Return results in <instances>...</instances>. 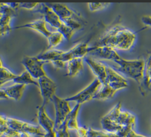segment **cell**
<instances>
[{"instance_id": "6da1fadb", "label": "cell", "mask_w": 151, "mask_h": 137, "mask_svg": "<svg viewBox=\"0 0 151 137\" xmlns=\"http://www.w3.org/2000/svg\"><path fill=\"white\" fill-rule=\"evenodd\" d=\"M136 38L133 31L117 25L110 28L94 45H105L114 50L128 51L133 47Z\"/></svg>"}, {"instance_id": "7a4b0ae2", "label": "cell", "mask_w": 151, "mask_h": 137, "mask_svg": "<svg viewBox=\"0 0 151 137\" xmlns=\"http://www.w3.org/2000/svg\"><path fill=\"white\" fill-rule=\"evenodd\" d=\"M118 67L117 70L142 85L144 80L145 61L143 59L126 60L122 57L114 61Z\"/></svg>"}, {"instance_id": "3957f363", "label": "cell", "mask_w": 151, "mask_h": 137, "mask_svg": "<svg viewBox=\"0 0 151 137\" xmlns=\"http://www.w3.org/2000/svg\"><path fill=\"white\" fill-rule=\"evenodd\" d=\"M58 15L61 20L74 31L83 27V19L80 14L61 3H46Z\"/></svg>"}, {"instance_id": "277c9868", "label": "cell", "mask_w": 151, "mask_h": 137, "mask_svg": "<svg viewBox=\"0 0 151 137\" xmlns=\"http://www.w3.org/2000/svg\"><path fill=\"white\" fill-rule=\"evenodd\" d=\"M101 85V82L97 79H96L90 84L77 94L65 99L69 102H74L76 104L82 105L94 99L95 95L100 89Z\"/></svg>"}, {"instance_id": "5b68a950", "label": "cell", "mask_w": 151, "mask_h": 137, "mask_svg": "<svg viewBox=\"0 0 151 137\" xmlns=\"http://www.w3.org/2000/svg\"><path fill=\"white\" fill-rule=\"evenodd\" d=\"M121 102L117 103L100 120V123L103 131L109 132H117L123 127L118 123V118L122 110Z\"/></svg>"}, {"instance_id": "8992f818", "label": "cell", "mask_w": 151, "mask_h": 137, "mask_svg": "<svg viewBox=\"0 0 151 137\" xmlns=\"http://www.w3.org/2000/svg\"><path fill=\"white\" fill-rule=\"evenodd\" d=\"M8 126L18 132L28 133L31 136L41 137L46 133L41 131L39 126L14 118L8 117Z\"/></svg>"}, {"instance_id": "52a82bcc", "label": "cell", "mask_w": 151, "mask_h": 137, "mask_svg": "<svg viewBox=\"0 0 151 137\" xmlns=\"http://www.w3.org/2000/svg\"><path fill=\"white\" fill-rule=\"evenodd\" d=\"M55 109V128L60 126L67 119L69 114L71 113V108L70 102L65 99H63L55 95L52 101Z\"/></svg>"}, {"instance_id": "ba28073f", "label": "cell", "mask_w": 151, "mask_h": 137, "mask_svg": "<svg viewBox=\"0 0 151 137\" xmlns=\"http://www.w3.org/2000/svg\"><path fill=\"white\" fill-rule=\"evenodd\" d=\"M21 63L25 70L37 80L47 75L44 69V65L45 62L40 60L37 56H25L22 60Z\"/></svg>"}, {"instance_id": "9c48e42d", "label": "cell", "mask_w": 151, "mask_h": 137, "mask_svg": "<svg viewBox=\"0 0 151 137\" xmlns=\"http://www.w3.org/2000/svg\"><path fill=\"white\" fill-rule=\"evenodd\" d=\"M37 81L42 98V105L45 106L48 103L52 101L54 97L56 95L57 85L47 75L40 78Z\"/></svg>"}, {"instance_id": "30bf717a", "label": "cell", "mask_w": 151, "mask_h": 137, "mask_svg": "<svg viewBox=\"0 0 151 137\" xmlns=\"http://www.w3.org/2000/svg\"><path fill=\"white\" fill-rule=\"evenodd\" d=\"M92 47H90L86 43H80L67 51H64L57 60L67 63L74 58H84L90 53Z\"/></svg>"}, {"instance_id": "8fae6325", "label": "cell", "mask_w": 151, "mask_h": 137, "mask_svg": "<svg viewBox=\"0 0 151 137\" xmlns=\"http://www.w3.org/2000/svg\"><path fill=\"white\" fill-rule=\"evenodd\" d=\"M36 8L35 11L41 13L46 22L48 23L51 27L58 30L64 24L58 15L46 3L39 4Z\"/></svg>"}, {"instance_id": "7c38bea8", "label": "cell", "mask_w": 151, "mask_h": 137, "mask_svg": "<svg viewBox=\"0 0 151 137\" xmlns=\"http://www.w3.org/2000/svg\"><path fill=\"white\" fill-rule=\"evenodd\" d=\"M110 86L114 90L117 92L128 86L127 80L116 70L107 66V79L106 84Z\"/></svg>"}, {"instance_id": "4fadbf2b", "label": "cell", "mask_w": 151, "mask_h": 137, "mask_svg": "<svg viewBox=\"0 0 151 137\" xmlns=\"http://www.w3.org/2000/svg\"><path fill=\"white\" fill-rule=\"evenodd\" d=\"M84 61L91 68L93 73L102 84H106L107 79V65L101 61L93 59L90 57H86Z\"/></svg>"}, {"instance_id": "5bb4252c", "label": "cell", "mask_w": 151, "mask_h": 137, "mask_svg": "<svg viewBox=\"0 0 151 137\" xmlns=\"http://www.w3.org/2000/svg\"><path fill=\"white\" fill-rule=\"evenodd\" d=\"M90 53L99 58L114 61L121 57L116 50L105 45H94Z\"/></svg>"}, {"instance_id": "9a60e30c", "label": "cell", "mask_w": 151, "mask_h": 137, "mask_svg": "<svg viewBox=\"0 0 151 137\" xmlns=\"http://www.w3.org/2000/svg\"><path fill=\"white\" fill-rule=\"evenodd\" d=\"M37 115L38 124L45 131V133L55 132V122L48 115L45 106L42 105L38 106Z\"/></svg>"}, {"instance_id": "2e32d148", "label": "cell", "mask_w": 151, "mask_h": 137, "mask_svg": "<svg viewBox=\"0 0 151 137\" xmlns=\"http://www.w3.org/2000/svg\"><path fill=\"white\" fill-rule=\"evenodd\" d=\"M47 22L45 21L44 18H38L35 19L31 22L18 26L15 27V28H28L32 30H34L41 34H42L47 38L50 35L51 31L48 30L46 26Z\"/></svg>"}, {"instance_id": "e0dca14e", "label": "cell", "mask_w": 151, "mask_h": 137, "mask_svg": "<svg viewBox=\"0 0 151 137\" xmlns=\"http://www.w3.org/2000/svg\"><path fill=\"white\" fill-rule=\"evenodd\" d=\"M27 85L22 84H15L5 88V92L8 97L15 101L19 100L24 93Z\"/></svg>"}, {"instance_id": "ac0fdd59", "label": "cell", "mask_w": 151, "mask_h": 137, "mask_svg": "<svg viewBox=\"0 0 151 137\" xmlns=\"http://www.w3.org/2000/svg\"><path fill=\"white\" fill-rule=\"evenodd\" d=\"M81 106V105L77 103L66 119L67 128L69 131H75L76 132L78 131L80 126L78 122V115Z\"/></svg>"}, {"instance_id": "d6986e66", "label": "cell", "mask_w": 151, "mask_h": 137, "mask_svg": "<svg viewBox=\"0 0 151 137\" xmlns=\"http://www.w3.org/2000/svg\"><path fill=\"white\" fill-rule=\"evenodd\" d=\"M68 72L67 76L74 77L77 76L83 69V58H74L67 63Z\"/></svg>"}, {"instance_id": "ffe728a7", "label": "cell", "mask_w": 151, "mask_h": 137, "mask_svg": "<svg viewBox=\"0 0 151 137\" xmlns=\"http://www.w3.org/2000/svg\"><path fill=\"white\" fill-rule=\"evenodd\" d=\"M16 15V14L6 13L0 17V37L6 35L12 30L11 20Z\"/></svg>"}, {"instance_id": "44dd1931", "label": "cell", "mask_w": 151, "mask_h": 137, "mask_svg": "<svg viewBox=\"0 0 151 137\" xmlns=\"http://www.w3.org/2000/svg\"><path fill=\"white\" fill-rule=\"evenodd\" d=\"M117 122L122 127L130 126L133 128L136 125V116L129 112L121 110Z\"/></svg>"}, {"instance_id": "7402d4cb", "label": "cell", "mask_w": 151, "mask_h": 137, "mask_svg": "<svg viewBox=\"0 0 151 137\" xmlns=\"http://www.w3.org/2000/svg\"><path fill=\"white\" fill-rule=\"evenodd\" d=\"M17 76V74L4 66L2 58L0 57V88L7 82L13 81Z\"/></svg>"}, {"instance_id": "603a6c76", "label": "cell", "mask_w": 151, "mask_h": 137, "mask_svg": "<svg viewBox=\"0 0 151 137\" xmlns=\"http://www.w3.org/2000/svg\"><path fill=\"white\" fill-rule=\"evenodd\" d=\"M63 52L64 51H62L61 50L50 49L38 55L37 57L40 60H41L42 61L45 63H47V62L52 63L54 61L57 60Z\"/></svg>"}, {"instance_id": "cb8c5ba5", "label": "cell", "mask_w": 151, "mask_h": 137, "mask_svg": "<svg viewBox=\"0 0 151 137\" xmlns=\"http://www.w3.org/2000/svg\"><path fill=\"white\" fill-rule=\"evenodd\" d=\"M117 92L108 84L101 85L100 89L95 95L94 99L105 100L112 98Z\"/></svg>"}, {"instance_id": "d4e9b609", "label": "cell", "mask_w": 151, "mask_h": 137, "mask_svg": "<svg viewBox=\"0 0 151 137\" xmlns=\"http://www.w3.org/2000/svg\"><path fill=\"white\" fill-rule=\"evenodd\" d=\"M13 81L15 84H33L37 86H38V81L34 79L31 74L25 70L20 74H17V77L14 79Z\"/></svg>"}, {"instance_id": "484cf974", "label": "cell", "mask_w": 151, "mask_h": 137, "mask_svg": "<svg viewBox=\"0 0 151 137\" xmlns=\"http://www.w3.org/2000/svg\"><path fill=\"white\" fill-rule=\"evenodd\" d=\"M87 137H122L119 132H109L105 131L96 130L91 128H88L87 130Z\"/></svg>"}, {"instance_id": "4316f807", "label": "cell", "mask_w": 151, "mask_h": 137, "mask_svg": "<svg viewBox=\"0 0 151 137\" xmlns=\"http://www.w3.org/2000/svg\"><path fill=\"white\" fill-rule=\"evenodd\" d=\"M63 38L64 37L58 31L51 32L50 35L47 38L48 41V48H55L63 41Z\"/></svg>"}, {"instance_id": "83f0119b", "label": "cell", "mask_w": 151, "mask_h": 137, "mask_svg": "<svg viewBox=\"0 0 151 137\" xmlns=\"http://www.w3.org/2000/svg\"><path fill=\"white\" fill-rule=\"evenodd\" d=\"M143 85L149 89L151 85V55L145 62Z\"/></svg>"}, {"instance_id": "f1b7e54d", "label": "cell", "mask_w": 151, "mask_h": 137, "mask_svg": "<svg viewBox=\"0 0 151 137\" xmlns=\"http://www.w3.org/2000/svg\"><path fill=\"white\" fill-rule=\"evenodd\" d=\"M57 31H58L63 35L64 38H65L67 41H70L74 34L76 31L68 27L64 23V24L58 30H57Z\"/></svg>"}, {"instance_id": "f546056e", "label": "cell", "mask_w": 151, "mask_h": 137, "mask_svg": "<svg viewBox=\"0 0 151 137\" xmlns=\"http://www.w3.org/2000/svg\"><path fill=\"white\" fill-rule=\"evenodd\" d=\"M55 133L56 137H71L66 120L60 126L55 129Z\"/></svg>"}, {"instance_id": "4dcf8cb0", "label": "cell", "mask_w": 151, "mask_h": 137, "mask_svg": "<svg viewBox=\"0 0 151 137\" xmlns=\"http://www.w3.org/2000/svg\"><path fill=\"white\" fill-rule=\"evenodd\" d=\"M109 4L108 3H96V2H92L88 3V9L91 12H96L102 10L108 6Z\"/></svg>"}, {"instance_id": "1f68e13d", "label": "cell", "mask_w": 151, "mask_h": 137, "mask_svg": "<svg viewBox=\"0 0 151 137\" xmlns=\"http://www.w3.org/2000/svg\"><path fill=\"white\" fill-rule=\"evenodd\" d=\"M8 126V116L0 114V133Z\"/></svg>"}, {"instance_id": "d6a6232c", "label": "cell", "mask_w": 151, "mask_h": 137, "mask_svg": "<svg viewBox=\"0 0 151 137\" xmlns=\"http://www.w3.org/2000/svg\"><path fill=\"white\" fill-rule=\"evenodd\" d=\"M39 3H20L19 4V8H22L28 10H32L35 9Z\"/></svg>"}, {"instance_id": "836d02e7", "label": "cell", "mask_w": 151, "mask_h": 137, "mask_svg": "<svg viewBox=\"0 0 151 137\" xmlns=\"http://www.w3.org/2000/svg\"><path fill=\"white\" fill-rule=\"evenodd\" d=\"M141 20L145 25L151 27V16L150 15H144L142 17Z\"/></svg>"}, {"instance_id": "e575fe53", "label": "cell", "mask_w": 151, "mask_h": 137, "mask_svg": "<svg viewBox=\"0 0 151 137\" xmlns=\"http://www.w3.org/2000/svg\"><path fill=\"white\" fill-rule=\"evenodd\" d=\"M126 137H147V136H144L141 134H139V133H136L133 129H132L129 132V133L127 134Z\"/></svg>"}, {"instance_id": "d590c367", "label": "cell", "mask_w": 151, "mask_h": 137, "mask_svg": "<svg viewBox=\"0 0 151 137\" xmlns=\"http://www.w3.org/2000/svg\"><path fill=\"white\" fill-rule=\"evenodd\" d=\"M8 97L5 92L4 89L0 88V100L1 99H8Z\"/></svg>"}, {"instance_id": "8d00e7d4", "label": "cell", "mask_w": 151, "mask_h": 137, "mask_svg": "<svg viewBox=\"0 0 151 137\" xmlns=\"http://www.w3.org/2000/svg\"><path fill=\"white\" fill-rule=\"evenodd\" d=\"M41 137H56V133H55V131L54 132H51V133H46L44 136H41Z\"/></svg>"}, {"instance_id": "74e56055", "label": "cell", "mask_w": 151, "mask_h": 137, "mask_svg": "<svg viewBox=\"0 0 151 137\" xmlns=\"http://www.w3.org/2000/svg\"><path fill=\"white\" fill-rule=\"evenodd\" d=\"M1 136H2V135L0 133V137H1Z\"/></svg>"}]
</instances>
